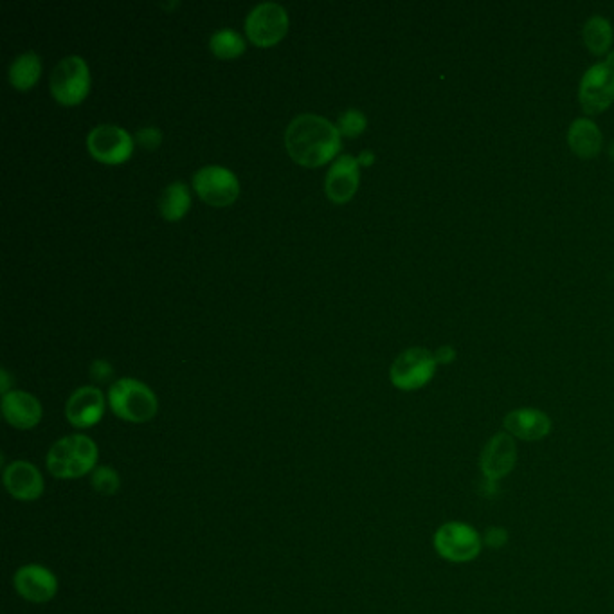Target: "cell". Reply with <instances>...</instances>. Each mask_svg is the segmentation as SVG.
Segmentation results:
<instances>
[{
    "label": "cell",
    "instance_id": "cell-1",
    "mask_svg": "<svg viewBox=\"0 0 614 614\" xmlns=\"http://www.w3.org/2000/svg\"><path fill=\"white\" fill-rule=\"evenodd\" d=\"M285 146L290 157L307 168H316L334 159L341 148V132L332 121L301 114L285 130Z\"/></svg>",
    "mask_w": 614,
    "mask_h": 614
},
{
    "label": "cell",
    "instance_id": "cell-2",
    "mask_svg": "<svg viewBox=\"0 0 614 614\" xmlns=\"http://www.w3.org/2000/svg\"><path fill=\"white\" fill-rule=\"evenodd\" d=\"M98 445L85 434L64 436L47 452V469L58 479H78L98 465Z\"/></svg>",
    "mask_w": 614,
    "mask_h": 614
},
{
    "label": "cell",
    "instance_id": "cell-3",
    "mask_svg": "<svg viewBox=\"0 0 614 614\" xmlns=\"http://www.w3.org/2000/svg\"><path fill=\"white\" fill-rule=\"evenodd\" d=\"M109 406L112 413L125 422L146 424L157 415L159 400L145 382L119 379L110 386Z\"/></svg>",
    "mask_w": 614,
    "mask_h": 614
},
{
    "label": "cell",
    "instance_id": "cell-4",
    "mask_svg": "<svg viewBox=\"0 0 614 614\" xmlns=\"http://www.w3.org/2000/svg\"><path fill=\"white\" fill-rule=\"evenodd\" d=\"M89 91L91 73L87 62L78 55L62 58L51 73V92L55 100L67 107H73L82 103Z\"/></svg>",
    "mask_w": 614,
    "mask_h": 614
},
{
    "label": "cell",
    "instance_id": "cell-5",
    "mask_svg": "<svg viewBox=\"0 0 614 614\" xmlns=\"http://www.w3.org/2000/svg\"><path fill=\"white\" fill-rule=\"evenodd\" d=\"M434 550L449 562H470L476 559L483 546V537L470 524L451 521L434 533Z\"/></svg>",
    "mask_w": 614,
    "mask_h": 614
},
{
    "label": "cell",
    "instance_id": "cell-6",
    "mask_svg": "<svg viewBox=\"0 0 614 614\" xmlns=\"http://www.w3.org/2000/svg\"><path fill=\"white\" fill-rule=\"evenodd\" d=\"M289 15L281 4L262 2L249 11L245 19V33L254 46H276L287 35Z\"/></svg>",
    "mask_w": 614,
    "mask_h": 614
},
{
    "label": "cell",
    "instance_id": "cell-7",
    "mask_svg": "<svg viewBox=\"0 0 614 614\" xmlns=\"http://www.w3.org/2000/svg\"><path fill=\"white\" fill-rule=\"evenodd\" d=\"M436 366L438 362L434 359V353L427 352L424 348H409L395 359L389 370V377L395 388L415 391L431 382Z\"/></svg>",
    "mask_w": 614,
    "mask_h": 614
},
{
    "label": "cell",
    "instance_id": "cell-8",
    "mask_svg": "<svg viewBox=\"0 0 614 614\" xmlns=\"http://www.w3.org/2000/svg\"><path fill=\"white\" fill-rule=\"evenodd\" d=\"M193 188L200 199L217 208L233 204L240 193V184L235 173L215 164L204 166L193 175Z\"/></svg>",
    "mask_w": 614,
    "mask_h": 614
},
{
    "label": "cell",
    "instance_id": "cell-9",
    "mask_svg": "<svg viewBox=\"0 0 614 614\" xmlns=\"http://www.w3.org/2000/svg\"><path fill=\"white\" fill-rule=\"evenodd\" d=\"M87 148L100 163L121 164L134 152V137L118 125H98L87 136Z\"/></svg>",
    "mask_w": 614,
    "mask_h": 614
},
{
    "label": "cell",
    "instance_id": "cell-10",
    "mask_svg": "<svg viewBox=\"0 0 614 614\" xmlns=\"http://www.w3.org/2000/svg\"><path fill=\"white\" fill-rule=\"evenodd\" d=\"M580 103L587 114H600L614 101V69L602 62L587 69L580 82Z\"/></svg>",
    "mask_w": 614,
    "mask_h": 614
},
{
    "label": "cell",
    "instance_id": "cell-11",
    "mask_svg": "<svg viewBox=\"0 0 614 614\" xmlns=\"http://www.w3.org/2000/svg\"><path fill=\"white\" fill-rule=\"evenodd\" d=\"M13 586L31 604H47L58 593V577L42 564H26L17 569Z\"/></svg>",
    "mask_w": 614,
    "mask_h": 614
},
{
    "label": "cell",
    "instance_id": "cell-12",
    "mask_svg": "<svg viewBox=\"0 0 614 614\" xmlns=\"http://www.w3.org/2000/svg\"><path fill=\"white\" fill-rule=\"evenodd\" d=\"M517 461V447L514 436L508 433H497L485 443L479 456V469L483 478L499 481L508 476Z\"/></svg>",
    "mask_w": 614,
    "mask_h": 614
},
{
    "label": "cell",
    "instance_id": "cell-13",
    "mask_svg": "<svg viewBox=\"0 0 614 614\" xmlns=\"http://www.w3.org/2000/svg\"><path fill=\"white\" fill-rule=\"evenodd\" d=\"M105 415V397L96 386L76 389L67 400L65 416L69 424L78 429H89L100 422Z\"/></svg>",
    "mask_w": 614,
    "mask_h": 614
},
{
    "label": "cell",
    "instance_id": "cell-14",
    "mask_svg": "<svg viewBox=\"0 0 614 614\" xmlns=\"http://www.w3.org/2000/svg\"><path fill=\"white\" fill-rule=\"evenodd\" d=\"M4 485L19 501H37L46 490L42 472L29 461H13L4 469Z\"/></svg>",
    "mask_w": 614,
    "mask_h": 614
},
{
    "label": "cell",
    "instance_id": "cell-15",
    "mask_svg": "<svg viewBox=\"0 0 614 614\" xmlns=\"http://www.w3.org/2000/svg\"><path fill=\"white\" fill-rule=\"evenodd\" d=\"M359 161L350 154L339 155L326 173V195L335 204L352 199L359 186Z\"/></svg>",
    "mask_w": 614,
    "mask_h": 614
},
{
    "label": "cell",
    "instance_id": "cell-16",
    "mask_svg": "<svg viewBox=\"0 0 614 614\" xmlns=\"http://www.w3.org/2000/svg\"><path fill=\"white\" fill-rule=\"evenodd\" d=\"M2 415L6 418V422L13 425L15 429L28 431L40 424L44 411H42V404L38 402V398L33 397L31 393L8 391L2 397Z\"/></svg>",
    "mask_w": 614,
    "mask_h": 614
},
{
    "label": "cell",
    "instance_id": "cell-17",
    "mask_svg": "<svg viewBox=\"0 0 614 614\" xmlns=\"http://www.w3.org/2000/svg\"><path fill=\"white\" fill-rule=\"evenodd\" d=\"M503 427L506 433L514 438L526 440V442H537L550 434L551 420L550 416L539 409L523 407V409L510 411L503 420Z\"/></svg>",
    "mask_w": 614,
    "mask_h": 614
},
{
    "label": "cell",
    "instance_id": "cell-18",
    "mask_svg": "<svg viewBox=\"0 0 614 614\" xmlns=\"http://www.w3.org/2000/svg\"><path fill=\"white\" fill-rule=\"evenodd\" d=\"M568 143L571 150L582 157L591 159L595 157L602 148V134L600 128L596 127L595 121L587 118H578L573 121L569 128Z\"/></svg>",
    "mask_w": 614,
    "mask_h": 614
},
{
    "label": "cell",
    "instance_id": "cell-19",
    "mask_svg": "<svg viewBox=\"0 0 614 614\" xmlns=\"http://www.w3.org/2000/svg\"><path fill=\"white\" fill-rule=\"evenodd\" d=\"M42 73V62L35 51L17 56L10 65V83L19 91H29L37 85Z\"/></svg>",
    "mask_w": 614,
    "mask_h": 614
},
{
    "label": "cell",
    "instance_id": "cell-20",
    "mask_svg": "<svg viewBox=\"0 0 614 614\" xmlns=\"http://www.w3.org/2000/svg\"><path fill=\"white\" fill-rule=\"evenodd\" d=\"M191 197L190 190L184 182H172L164 188L161 197H159V211L166 220L177 222L181 220L186 211L190 209Z\"/></svg>",
    "mask_w": 614,
    "mask_h": 614
},
{
    "label": "cell",
    "instance_id": "cell-21",
    "mask_svg": "<svg viewBox=\"0 0 614 614\" xmlns=\"http://www.w3.org/2000/svg\"><path fill=\"white\" fill-rule=\"evenodd\" d=\"M209 47L217 58L231 60L244 53L245 40L235 29H218L217 33H213L209 38Z\"/></svg>",
    "mask_w": 614,
    "mask_h": 614
},
{
    "label": "cell",
    "instance_id": "cell-22",
    "mask_svg": "<svg viewBox=\"0 0 614 614\" xmlns=\"http://www.w3.org/2000/svg\"><path fill=\"white\" fill-rule=\"evenodd\" d=\"M584 40H586V46L595 55H602L605 51H609L611 42H613V28L609 20L598 17V15L587 20L584 26Z\"/></svg>",
    "mask_w": 614,
    "mask_h": 614
},
{
    "label": "cell",
    "instance_id": "cell-23",
    "mask_svg": "<svg viewBox=\"0 0 614 614\" xmlns=\"http://www.w3.org/2000/svg\"><path fill=\"white\" fill-rule=\"evenodd\" d=\"M91 483L92 488L105 497L118 494L119 488H121V478H119L118 472L112 467H107V465L96 467V470L92 472Z\"/></svg>",
    "mask_w": 614,
    "mask_h": 614
},
{
    "label": "cell",
    "instance_id": "cell-24",
    "mask_svg": "<svg viewBox=\"0 0 614 614\" xmlns=\"http://www.w3.org/2000/svg\"><path fill=\"white\" fill-rule=\"evenodd\" d=\"M366 125H368V121H366V116L362 114L361 110L348 109L339 116L335 127L343 136L357 137L361 136Z\"/></svg>",
    "mask_w": 614,
    "mask_h": 614
},
{
    "label": "cell",
    "instance_id": "cell-25",
    "mask_svg": "<svg viewBox=\"0 0 614 614\" xmlns=\"http://www.w3.org/2000/svg\"><path fill=\"white\" fill-rule=\"evenodd\" d=\"M161 139H163V136H161L159 128L146 127L137 130L136 141L146 150H155L157 146L161 145Z\"/></svg>",
    "mask_w": 614,
    "mask_h": 614
},
{
    "label": "cell",
    "instance_id": "cell-26",
    "mask_svg": "<svg viewBox=\"0 0 614 614\" xmlns=\"http://www.w3.org/2000/svg\"><path fill=\"white\" fill-rule=\"evenodd\" d=\"M506 542H508V532L501 526H492L483 535V544H487L488 548H494V550L503 548Z\"/></svg>",
    "mask_w": 614,
    "mask_h": 614
},
{
    "label": "cell",
    "instance_id": "cell-27",
    "mask_svg": "<svg viewBox=\"0 0 614 614\" xmlns=\"http://www.w3.org/2000/svg\"><path fill=\"white\" fill-rule=\"evenodd\" d=\"M91 375L92 379L103 382L112 375V366L107 361H96L92 364Z\"/></svg>",
    "mask_w": 614,
    "mask_h": 614
},
{
    "label": "cell",
    "instance_id": "cell-28",
    "mask_svg": "<svg viewBox=\"0 0 614 614\" xmlns=\"http://www.w3.org/2000/svg\"><path fill=\"white\" fill-rule=\"evenodd\" d=\"M454 357H456V352L451 346H442L438 352L434 353V359L438 364H449L454 361Z\"/></svg>",
    "mask_w": 614,
    "mask_h": 614
},
{
    "label": "cell",
    "instance_id": "cell-29",
    "mask_svg": "<svg viewBox=\"0 0 614 614\" xmlns=\"http://www.w3.org/2000/svg\"><path fill=\"white\" fill-rule=\"evenodd\" d=\"M481 494L485 497H494L499 494V487H497V481H492V479H483V483H481Z\"/></svg>",
    "mask_w": 614,
    "mask_h": 614
},
{
    "label": "cell",
    "instance_id": "cell-30",
    "mask_svg": "<svg viewBox=\"0 0 614 614\" xmlns=\"http://www.w3.org/2000/svg\"><path fill=\"white\" fill-rule=\"evenodd\" d=\"M357 161H359V164H362V166H370V164L375 161V155H373V152H370V150H364V152H361V155H359Z\"/></svg>",
    "mask_w": 614,
    "mask_h": 614
},
{
    "label": "cell",
    "instance_id": "cell-31",
    "mask_svg": "<svg viewBox=\"0 0 614 614\" xmlns=\"http://www.w3.org/2000/svg\"><path fill=\"white\" fill-rule=\"evenodd\" d=\"M605 64L609 65V67H613L614 69V51L613 53H609V55H607V60H605Z\"/></svg>",
    "mask_w": 614,
    "mask_h": 614
},
{
    "label": "cell",
    "instance_id": "cell-32",
    "mask_svg": "<svg viewBox=\"0 0 614 614\" xmlns=\"http://www.w3.org/2000/svg\"><path fill=\"white\" fill-rule=\"evenodd\" d=\"M609 155H611V159L614 161V143L611 145V148H609Z\"/></svg>",
    "mask_w": 614,
    "mask_h": 614
}]
</instances>
